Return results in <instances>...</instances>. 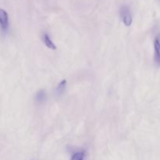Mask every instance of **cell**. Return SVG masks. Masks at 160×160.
<instances>
[{"label": "cell", "mask_w": 160, "mask_h": 160, "mask_svg": "<svg viewBox=\"0 0 160 160\" xmlns=\"http://www.w3.org/2000/svg\"><path fill=\"white\" fill-rule=\"evenodd\" d=\"M120 13L123 23L126 26H131V23H132V17L131 15V11H130L129 7L126 5L122 6L120 8Z\"/></svg>", "instance_id": "obj_1"}, {"label": "cell", "mask_w": 160, "mask_h": 160, "mask_svg": "<svg viewBox=\"0 0 160 160\" xmlns=\"http://www.w3.org/2000/svg\"><path fill=\"white\" fill-rule=\"evenodd\" d=\"M0 27L3 31L9 29V15L3 9H0Z\"/></svg>", "instance_id": "obj_2"}, {"label": "cell", "mask_w": 160, "mask_h": 160, "mask_svg": "<svg viewBox=\"0 0 160 160\" xmlns=\"http://www.w3.org/2000/svg\"><path fill=\"white\" fill-rule=\"evenodd\" d=\"M155 61L158 66H160V39L156 38L154 42Z\"/></svg>", "instance_id": "obj_3"}, {"label": "cell", "mask_w": 160, "mask_h": 160, "mask_svg": "<svg viewBox=\"0 0 160 160\" xmlns=\"http://www.w3.org/2000/svg\"><path fill=\"white\" fill-rule=\"evenodd\" d=\"M47 99V94L45 90H39L35 95V102L38 104H43Z\"/></svg>", "instance_id": "obj_4"}, {"label": "cell", "mask_w": 160, "mask_h": 160, "mask_svg": "<svg viewBox=\"0 0 160 160\" xmlns=\"http://www.w3.org/2000/svg\"><path fill=\"white\" fill-rule=\"evenodd\" d=\"M43 40H44V42H45V45H46L48 48H51V49L52 50L56 49V45L53 43V42L51 40V38H50L49 35H48V34H44Z\"/></svg>", "instance_id": "obj_5"}, {"label": "cell", "mask_w": 160, "mask_h": 160, "mask_svg": "<svg viewBox=\"0 0 160 160\" xmlns=\"http://www.w3.org/2000/svg\"><path fill=\"white\" fill-rule=\"evenodd\" d=\"M66 87H67V81L66 80H62V81L59 82V84L57 86V88H56V92H57L58 95L62 94V92L65 91Z\"/></svg>", "instance_id": "obj_6"}, {"label": "cell", "mask_w": 160, "mask_h": 160, "mask_svg": "<svg viewBox=\"0 0 160 160\" xmlns=\"http://www.w3.org/2000/svg\"><path fill=\"white\" fill-rule=\"evenodd\" d=\"M84 152H78L74 153L73 156H72L71 160H84Z\"/></svg>", "instance_id": "obj_7"}]
</instances>
